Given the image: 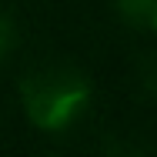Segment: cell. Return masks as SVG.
I'll list each match as a JSON object with an SVG mask.
<instances>
[{"label": "cell", "instance_id": "cell-1", "mask_svg": "<svg viewBox=\"0 0 157 157\" xmlns=\"http://www.w3.org/2000/svg\"><path fill=\"white\" fill-rule=\"evenodd\" d=\"M20 90H24L30 121L44 130H63L70 121H77V114L87 107V97H90L84 74L63 63L33 70L20 84Z\"/></svg>", "mask_w": 157, "mask_h": 157}, {"label": "cell", "instance_id": "cell-2", "mask_svg": "<svg viewBox=\"0 0 157 157\" xmlns=\"http://www.w3.org/2000/svg\"><path fill=\"white\" fill-rule=\"evenodd\" d=\"M117 7L130 24H137L144 30H151L157 24V0H117Z\"/></svg>", "mask_w": 157, "mask_h": 157}, {"label": "cell", "instance_id": "cell-3", "mask_svg": "<svg viewBox=\"0 0 157 157\" xmlns=\"http://www.w3.org/2000/svg\"><path fill=\"white\" fill-rule=\"evenodd\" d=\"M10 44H13V24L0 13V60L7 57V50H10Z\"/></svg>", "mask_w": 157, "mask_h": 157}]
</instances>
